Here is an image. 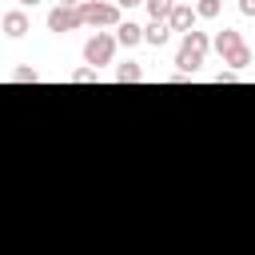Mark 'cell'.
Here are the masks:
<instances>
[{
  "label": "cell",
  "instance_id": "obj_1",
  "mask_svg": "<svg viewBox=\"0 0 255 255\" xmlns=\"http://www.w3.org/2000/svg\"><path fill=\"white\" fill-rule=\"evenodd\" d=\"M207 48H211L207 32H195V28H191V32H183L179 52H175V68H179V76H183V80L199 72V64L207 60Z\"/></svg>",
  "mask_w": 255,
  "mask_h": 255
},
{
  "label": "cell",
  "instance_id": "obj_2",
  "mask_svg": "<svg viewBox=\"0 0 255 255\" xmlns=\"http://www.w3.org/2000/svg\"><path fill=\"white\" fill-rule=\"evenodd\" d=\"M211 48L223 56V64H231V72H247V68H251V48H247V40H243L235 28H223V32L211 40Z\"/></svg>",
  "mask_w": 255,
  "mask_h": 255
},
{
  "label": "cell",
  "instance_id": "obj_3",
  "mask_svg": "<svg viewBox=\"0 0 255 255\" xmlns=\"http://www.w3.org/2000/svg\"><path fill=\"white\" fill-rule=\"evenodd\" d=\"M76 12H80V24H92V28H116L120 24V8L108 0H84V4H76Z\"/></svg>",
  "mask_w": 255,
  "mask_h": 255
},
{
  "label": "cell",
  "instance_id": "obj_4",
  "mask_svg": "<svg viewBox=\"0 0 255 255\" xmlns=\"http://www.w3.org/2000/svg\"><path fill=\"white\" fill-rule=\"evenodd\" d=\"M112 56H116V40H112V32H96V36H88V44H84V64L88 68H104V64H112Z\"/></svg>",
  "mask_w": 255,
  "mask_h": 255
},
{
  "label": "cell",
  "instance_id": "obj_5",
  "mask_svg": "<svg viewBox=\"0 0 255 255\" xmlns=\"http://www.w3.org/2000/svg\"><path fill=\"white\" fill-rule=\"evenodd\" d=\"M76 28H84V24H80V12H76V8H60V4H56V8L48 12V32L64 36V32H76Z\"/></svg>",
  "mask_w": 255,
  "mask_h": 255
},
{
  "label": "cell",
  "instance_id": "obj_6",
  "mask_svg": "<svg viewBox=\"0 0 255 255\" xmlns=\"http://www.w3.org/2000/svg\"><path fill=\"white\" fill-rule=\"evenodd\" d=\"M0 28H4V36L24 40V36L32 32V20H28V12H24V8H12V12H4V16H0Z\"/></svg>",
  "mask_w": 255,
  "mask_h": 255
},
{
  "label": "cell",
  "instance_id": "obj_7",
  "mask_svg": "<svg viewBox=\"0 0 255 255\" xmlns=\"http://www.w3.org/2000/svg\"><path fill=\"white\" fill-rule=\"evenodd\" d=\"M163 24H167V32H191V28H195V12H191V4H179V0H175Z\"/></svg>",
  "mask_w": 255,
  "mask_h": 255
},
{
  "label": "cell",
  "instance_id": "obj_8",
  "mask_svg": "<svg viewBox=\"0 0 255 255\" xmlns=\"http://www.w3.org/2000/svg\"><path fill=\"white\" fill-rule=\"evenodd\" d=\"M112 40H116V48H120V44H124V48H135V44H143V28H139L135 20H120Z\"/></svg>",
  "mask_w": 255,
  "mask_h": 255
},
{
  "label": "cell",
  "instance_id": "obj_9",
  "mask_svg": "<svg viewBox=\"0 0 255 255\" xmlns=\"http://www.w3.org/2000/svg\"><path fill=\"white\" fill-rule=\"evenodd\" d=\"M171 40V32H167V24L163 20H151L147 28H143V44H151V48H163Z\"/></svg>",
  "mask_w": 255,
  "mask_h": 255
},
{
  "label": "cell",
  "instance_id": "obj_10",
  "mask_svg": "<svg viewBox=\"0 0 255 255\" xmlns=\"http://www.w3.org/2000/svg\"><path fill=\"white\" fill-rule=\"evenodd\" d=\"M191 12H195V20H215V16L223 12V0H199Z\"/></svg>",
  "mask_w": 255,
  "mask_h": 255
},
{
  "label": "cell",
  "instance_id": "obj_11",
  "mask_svg": "<svg viewBox=\"0 0 255 255\" xmlns=\"http://www.w3.org/2000/svg\"><path fill=\"white\" fill-rule=\"evenodd\" d=\"M116 80H120V84H135V80H143V68L128 60V64H120V68H116Z\"/></svg>",
  "mask_w": 255,
  "mask_h": 255
},
{
  "label": "cell",
  "instance_id": "obj_12",
  "mask_svg": "<svg viewBox=\"0 0 255 255\" xmlns=\"http://www.w3.org/2000/svg\"><path fill=\"white\" fill-rule=\"evenodd\" d=\"M171 4H175V0H143V8H147V16H151V20H167Z\"/></svg>",
  "mask_w": 255,
  "mask_h": 255
},
{
  "label": "cell",
  "instance_id": "obj_13",
  "mask_svg": "<svg viewBox=\"0 0 255 255\" xmlns=\"http://www.w3.org/2000/svg\"><path fill=\"white\" fill-rule=\"evenodd\" d=\"M12 80H16V84H36V80H40V72H36V68H16V72H12Z\"/></svg>",
  "mask_w": 255,
  "mask_h": 255
},
{
  "label": "cell",
  "instance_id": "obj_14",
  "mask_svg": "<svg viewBox=\"0 0 255 255\" xmlns=\"http://www.w3.org/2000/svg\"><path fill=\"white\" fill-rule=\"evenodd\" d=\"M96 80H100L96 68H80V72H72V84H96Z\"/></svg>",
  "mask_w": 255,
  "mask_h": 255
},
{
  "label": "cell",
  "instance_id": "obj_15",
  "mask_svg": "<svg viewBox=\"0 0 255 255\" xmlns=\"http://www.w3.org/2000/svg\"><path fill=\"white\" fill-rule=\"evenodd\" d=\"M235 80H239V72H219L215 76V84H235Z\"/></svg>",
  "mask_w": 255,
  "mask_h": 255
},
{
  "label": "cell",
  "instance_id": "obj_16",
  "mask_svg": "<svg viewBox=\"0 0 255 255\" xmlns=\"http://www.w3.org/2000/svg\"><path fill=\"white\" fill-rule=\"evenodd\" d=\"M239 12L243 16H255V0H239Z\"/></svg>",
  "mask_w": 255,
  "mask_h": 255
},
{
  "label": "cell",
  "instance_id": "obj_17",
  "mask_svg": "<svg viewBox=\"0 0 255 255\" xmlns=\"http://www.w3.org/2000/svg\"><path fill=\"white\" fill-rule=\"evenodd\" d=\"M112 4H116V8L124 12V8H135V4H143V0H112Z\"/></svg>",
  "mask_w": 255,
  "mask_h": 255
},
{
  "label": "cell",
  "instance_id": "obj_18",
  "mask_svg": "<svg viewBox=\"0 0 255 255\" xmlns=\"http://www.w3.org/2000/svg\"><path fill=\"white\" fill-rule=\"evenodd\" d=\"M76 4H84V0H60V8H76Z\"/></svg>",
  "mask_w": 255,
  "mask_h": 255
},
{
  "label": "cell",
  "instance_id": "obj_19",
  "mask_svg": "<svg viewBox=\"0 0 255 255\" xmlns=\"http://www.w3.org/2000/svg\"><path fill=\"white\" fill-rule=\"evenodd\" d=\"M16 4H20V8H36L40 0H16Z\"/></svg>",
  "mask_w": 255,
  "mask_h": 255
}]
</instances>
